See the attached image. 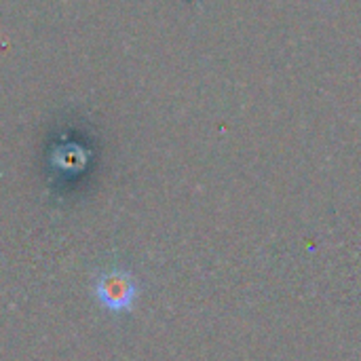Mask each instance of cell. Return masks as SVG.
Wrapping results in <instances>:
<instances>
[{"mask_svg":"<svg viewBox=\"0 0 361 361\" xmlns=\"http://www.w3.org/2000/svg\"><path fill=\"white\" fill-rule=\"evenodd\" d=\"M140 279L137 275L125 264H110L95 273L91 283V294L95 302L112 317L121 319L135 311L140 300Z\"/></svg>","mask_w":361,"mask_h":361,"instance_id":"cell-1","label":"cell"}]
</instances>
